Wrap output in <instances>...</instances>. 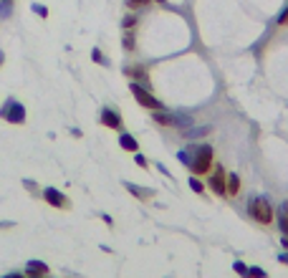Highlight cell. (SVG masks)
I'll return each mask as SVG.
<instances>
[{
	"label": "cell",
	"mask_w": 288,
	"mask_h": 278,
	"mask_svg": "<svg viewBox=\"0 0 288 278\" xmlns=\"http://www.w3.org/2000/svg\"><path fill=\"white\" fill-rule=\"evenodd\" d=\"M134 25H137V15H127V18L122 20V28H124V31H132Z\"/></svg>",
	"instance_id": "17"
},
{
	"label": "cell",
	"mask_w": 288,
	"mask_h": 278,
	"mask_svg": "<svg viewBox=\"0 0 288 278\" xmlns=\"http://www.w3.org/2000/svg\"><path fill=\"white\" fill-rule=\"evenodd\" d=\"M278 23H281V25H288V8H286V10H283V15L278 18Z\"/></svg>",
	"instance_id": "23"
},
{
	"label": "cell",
	"mask_w": 288,
	"mask_h": 278,
	"mask_svg": "<svg viewBox=\"0 0 288 278\" xmlns=\"http://www.w3.org/2000/svg\"><path fill=\"white\" fill-rule=\"evenodd\" d=\"M43 198H46V203H51L53 208H69V200H66L59 190H53V187L43 190Z\"/></svg>",
	"instance_id": "6"
},
{
	"label": "cell",
	"mask_w": 288,
	"mask_h": 278,
	"mask_svg": "<svg viewBox=\"0 0 288 278\" xmlns=\"http://www.w3.org/2000/svg\"><path fill=\"white\" fill-rule=\"evenodd\" d=\"M278 261H281V263H286V266H288V256H286V253H281V256H278Z\"/></svg>",
	"instance_id": "26"
},
{
	"label": "cell",
	"mask_w": 288,
	"mask_h": 278,
	"mask_svg": "<svg viewBox=\"0 0 288 278\" xmlns=\"http://www.w3.org/2000/svg\"><path fill=\"white\" fill-rule=\"evenodd\" d=\"M225 170L217 164L215 170H213V175H210V190L215 192V195H220V198H225Z\"/></svg>",
	"instance_id": "5"
},
{
	"label": "cell",
	"mask_w": 288,
	"mask_h": 278,
	"mask_svg": "<svg viewBox=\"0 0 288 278\" xmlns=\"http://www.w3.org/2000/svg\"><path fill=\"white\" fill-rule=\"evenodd\" d=\"M0 13H3V15H8V13H10V0H5V3L0 5Z\"/></svg>",
	"instance_id": "22"
},
{
	"label": "cell",
	"mask_w": 288,
	"mask_h": 278,
	"mask_svg": "<svg viewBox=\"0 0 288 278\" xmlns=\"http://www.w3.org/2000/svg\"><path fill=\"white\" fill-rule=\"evenodd\" d=\"M127 190H129L132 195L142 198V200H147V198H152V190H144V187H137V185H132V182H127Z\"/></svg>",
	"instance_id": "13"
},
{
	"label": "cell",
	"mask_w": 288,
	"mask_h": 278,
	"mask_svg": "<svg viewBox=\"0 0 288 278\" xmlns=\"http://www.w3.org/2000/svg\"><path fill=\"white\" fill-rule=\"evenodd\" d=\"M152 0H127V8L129 10H139V8H147Z\"/></svg>",
	"instance_id": "15"
},
{
	"label": "cell",
	"mask_w": 288,
	"mask_h": 278,
	"mask_svg": "<svg viewBox=\"0 0 288 278\" xmlns=\"http://www.w3.org/2000/svg\"><path fill=\"white\" fill-rule=\"evenodd\" d=\"M0 64H3V53H0Z\"/></svg>",
	"instance_id": "28"
},
{
	"label": "cell",
	"mask_w": 288,
	"mask_h": 278,
	"mask_svg": "<svg viewBox=\"0 0 288 278\" xmlns=\"http://www.w3.org/2000/svg\"><path fill=\"white\" fill-rule=\"evenodd\" d=\"M5 278H23V276H18V273H10V276H5Z\"/></svg>",
	"instance_id": "27"
},
{
	"label": "cell",
	"mask_w": 288,
	"mask_h": 278,
	"mask_svg": "<svg viewBox=\"0 0 288 278\" xmlns=\"http://www.w3.org/2000/svg\"><path fill=\"white\" fill-rule=\"evenodd\" d=\"M134 159H137V164H142V167H147V159H144L142 154H137V157H134Z\"/></svg>",
	"instance_id": "24"
},
{
	"label": "cell",
	"mask_w": 288,
	"mask_h": 278,
	"mask_svg": "<svg viewBox=\"0 0 288 278\" xmlns=\"http://www.w3.org/2000/svg\"><path fill=\"white\" fill-rule=\"evenodd\" d=\"M33 10H36V13H38L41 18H46V15H48V10H46L43 5H33Z\"/></svg>",
	"instance_id": "21"
},
{
	"label": "cell",
	"mask_w": 288,
	"mask_h": 278,
	"mask_svg": "<svg viewBox=\"0 0 288 278\" xmlns=\"http://www.w3.org/2000/svg\"><path fill=\"white\" fill-rule=\"evenodd\" d=\"M152 117H154V122H157V124H162V127H175V124H177V119H175L172 114H164L162 109L152 112Z\"/></svg>",
	"instance_id": "9"
},
{
	"label": "cell",
	"mask_w": 288,
	"mask_h": 278,
	"mask_svg": "<svg viewBox=\"0 0 288 278\" xmlns=\"http://www.w3.org/2000/svg\"><path fill=\"white\" fill-rule=\"evenodd\" d=\"M235 271H238L243 278H250V268H248L245 263H240V261H235Z\"/></svg>",
	"instance_id": "18"
},
{
	"label": "cell",
	"mask_w": 288,
	"mask_h": 278,
	"mask_svg": "<svg viewBox=\"0 0 288 278\" xmlns=\"http://www.w3.org/2000/svg\"><path fill=\"white\" fill-rule=\"evenodd\" d=\"M281 245H283V248H286V251H288V233H286V235H283V238H281Z\"/></svg>",
	"instance_id": "25"
},
{
	"label": "cell",
	"mask_w": 288,
	"mask_h": 278,
	"mask_svg": "<svg viewBox=\"0 0 288 278\" xmlns=\"http://www.w3.org/2000/svg\"><path fill=\"white\" fill-rule=\"evenodd\" d=\"M124 73L129 76V78H137V81H147V69L144 66H127Z\"/></svg>",
	"instance_id": "11"
},
{
	"label": "cell",
	"mask_w": 288,
	"mask_h": 278,
	"mask_svg": "<svg viewBox=\"0 0 288 278\" xmlns=\"http://www.w3.org/2000/svg\"><path fill=\"white\" fill-rule=\"evenodd\" d=\"M129 89H132V94H134V99H137V101L142 104L144 109H154V112H157V109H162V104H159V101H157V99H154V96H152V94H149V91L144 89L142 84H137V81H132V86H129Z\"/></svg>",
	"instance_id": "3"
},
{
	"label": "cell",
	"mask_w": 288,
	"mask_h": 278,
	"mask_svg": "<svg viewBox=\"0 0 288 278\" xmlns=\"http://www.w3.org/2000/svg\"><path fill=\"white\" fill-rule=\"evenodd\" d=\"M91 56H94V61H96V64H106V59L101 56V51H99V48H94V53H91Z\"/></svg>",
	"instance_id": "20"
},
{
	"label": "cell",
	"mask_w": 288,
	"mask_h": 278,
	"mask_svg": "<svg viewBox=\"0 0 288 278\" xmlns=\"http://www.w3.org/2000/svg\"><path fill=\"white\" fill-rule=\"evenodd\" d=\"M248 212L261 225H271L273 223V208H271V203L266 198H250L248 200Z\"/></svg>",
	"instance_id": "2"
},
{
	"label": "cell",
	"mask_w": 288,
	"mask_h": 278,
	"mask_svg": "<svg viewBox=\"0 0 288 278\" xmlns=\"http://www.w3.org/2000/svg\"><path fill=\"white\" fill-rule=\"evenodd\" d=\"M0 117H5L8 122H13V124H20L23 119H25V109L18 104V101H8L5 104V109L0 112Z\"/></svg>",
	"instance_id": "4"
},
{
	"label": "cell",
	"mask_w": 288,
	"mask_h": 278,
	"mask_svg": "<svg viewBox=\"0 0 288 278\" xmlns=\"http://www.w3.org/2000/svg\"><path fill=\"white\" fill-rule=\"evenodd\" d=\"M28 273H31V276H46V273H48V266L41 263V261H31V263H28Z\"/></svg>",
	"instance_id": "12"
},
{
	"label": "cell",
	"mask_w": 288,
	"mask_h": 278,
	"mask_svg": "<svg viewBox=\"0 0 288 278\" xmlns=\"http://www.w3.org/2000/svg\"><path fill=\"white\" fill-rule=\"evenodd\" d=\"M119 144H122V149H127V152H137V149H139L137 139L132 137V134H127V132H122V137H119Z\"/></svg>",
	"instance_id": "10"
},
{
	"label": "cell",
	"mask_w": 288,
	"mask_h": 278,
	"mask_svg": "<svg viewBox=\"0 0 288 278\" xmlns=\"http://www.w3.org/2000/svg\"><path fill=\"white\" fill-rule=\"evenodd\" d=\"M238 192H240V177L233 172V175L225 177V195H227V198H235Z\"/></svg>",
	"instance_id": "8"
},
{
	"label": "cell",
	"mask_w": 288,
	"mask_h": 278,
	"mask_svg": "<svg viewBox=\"0 0 288 278\" xmlns=\"http://www.w3.org/2000/svg\"><path fill=\"white\" fill-rule=\"evenodd\" d=\"M190 187H192V192H197V195H205V185H203L197 177H190Z\"/></svg>",
	"instance_id": "14"
},
{
	"label": "cell",
	"mask_w": 288,
	"mask_h": 278,
	"mask_svg": "<svg viewBox=\"0 0 288 278\" xmlns=\"http://www.w3.org/2000/svg\"><path fill=\"white\" fill-rule=\"evenodd\" d=\"M101 124L104 127H111V129H122V117L114 109H104L101 112Z\"/></svg>",
	"instance_id": "7"
},
{
	"label": "cell",
	"mask_w": 288,
	"mask_h": 278,
	"mask_svg": "<svg viewBox=\"0 0 288 278\" xmlns=\"http://www.w3.org/2000/svg\"><path fill=\"white\" fill-rule=\"evenodd\" d=\"M192 152V159L187 162L190 164V170H192V175L195 177H200V175H208L210 172V167H213V147L210 144H203V147H197V149H190Z\"/></svg>",
	"instance_id": "1"
},
{
	"label": "cell",
	"mask_w": 288,
	"mask_h": 278,
	"mask_svg": "<svg viewBox=\"0 0 288 278\" xmlns=\"http://www.w3.org/2000/svg\"><path fill=\"white\" fill-rule=\"evenodd\" d=\"M250 278H268V273L263 268H258V266H250Z\"/></svg>",
	"instance_id": "19"
},
{
	"label": "cell",
	"mask_w": 288,
	"mask_h": 278,
	"mask_svg": "<svg viewBox=\"0 0 288 278\" xmlns=\"http://www.w3.org/2000/svg\"><path fill=\"white\" fill-rule=\"evenodd\" d=\"M124 48L127 51H134V33L132 31H124Z\"/></svg>",
	"instance_id": "16"
}]
</instances>
